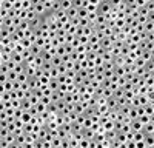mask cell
<instances>
[{
  "label": "cell",
  "instance_id": "1",
  "mask_svg": "<svg viewBox=\"0 0 154 148\" xmlns=\"http://www.w3.org/2000/svg\"><path fill=\"white\" fill-rule=\"evenodd\" d=\"M143 123L140 122L139 119H136V120H131V131L133 133H139V131H143Z\"/></svg>",
  "mask_w": 154,
  "mask_h": 148
},
{
  "label": "cell",
  "instance_id": "2",
  "mask_svg": "<svg viewBox=\"0 0 154 148\" xmlns=\"http://www.w3.org/2000/svg\"><path fill=\"white\" fill-rule=\"evenodd\" d=\"M143 142L148 148H154V134H145Z\"/></svg>",
  "mask_w": 154,
  "mask_h": 148
},
{
  "label": "cell",
  "instance_id": "3",
  "mask_svg": "<svg viewBox=\"0 0 154 148\" xmlns=\"http://www.w3.org/2000/svg\"><path fill=\"white\" fill-rule=\"evenodd\" d=\"M143 133L145 134H154V123L152 122L146 123V125L143 127Z\"/></svg>",
  "mask_w": 154,
  "mask_h": 148
},
{
  "label": "cell",
  "instance_id": "4",
  "mask_svg": "<svg viewBox=\"0 0 154 148\" xmlns=\"http://www.w3.org/2000/svg\"><path fill=\"white\" fill-rule=\"evenodd\" d=\"M60 8H62V11H69L71 8H72V2H69V0H68V2H60Z\"/></svg>",
  "mask_w": 154,
  "mask_h": 148
},
{
  "label": "cell",
  "instance_id": "5",
  "mask_svg": "<svg viewBox=\"0 0 154 148\" xmlns=\"http://www.w3.org/2000/svg\"><path fill=\"white\" fill-rule=\"evenodd\" d=\"M145 139V133L143 131H139V133H134V142H142Z\"/></svg>",
  "mask_w": 154,
  "mask_h": 148
},
{
  "label": "cell",
  "instance_id": "6",
  "mask_svg": "<svg viewBox=\"0 0 154 148\" xmlns=\"http://www.w3.org/2000/svg\"><path fill=\"white\" fill-rule=\"evenodd\" d=\"M143 108H145V114H146V116H152V114H154V106H152L151 103H148V105L143 106Z\"/></svg>",
  "mask_w": 154,
  "mask_h": 148
},
{
  "label": "cell",
  "instance_id": "7",
  "mask_svg": "<svg viewBox=\"0 0 154 148\" xmlns=\"http://www.w3.org/2000/svg\"><path fill=\"white\" fill-rule=\"evenodd\" d=\"M139 120L143 123V125H146V123H149L151 122V116H146V114H143V116H140L139 117Z\"/></svg>",
  "mask_w": 154,
  "mask_h": 148
},
{
  "label": "cell",
  "instance_id": "8",
  "mask_svg": "<svg viewBox=\"0 0 154 148\" xmlns=\"http://www.w3.org/2000/svg\"><path fill=\"white\" fill-rule=\"evenodd\" d=\"M88 9H79V19H88Z\"/></svg>",
  "mask_w": 154,
  "mask_h": 148
},
{
  "label": "cell",
  "instance_id": "9",
  "mask_svg": "<svg viewBox=\"0 0 154 148\" xmlns=\"http://www.w3.org/2000/svg\"><path fill=\"white\" fill-rule=\"evenodd\" d=\"M151 122H152V123H154V114H152V116H151Z\"/></svg>",
  "mask_w": 154,
  "mask_h": 148
}]
</instances>
